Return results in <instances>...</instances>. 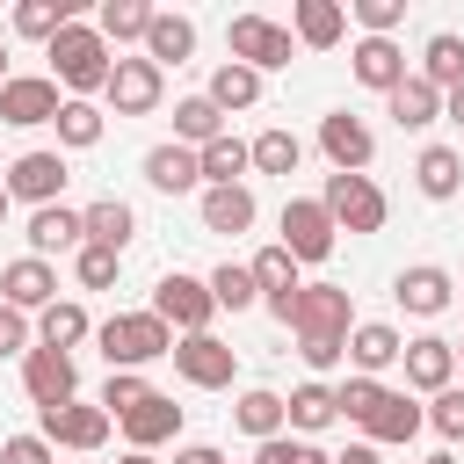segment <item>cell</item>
<instances>
[{
  "mask_svg": "<svg viewBox=\"0 0 464 464\" xmlns=\"http://www.w3.org/2000/svg\"><path fill=\"white\" fill-rule=\"evenodd\" d=\"M58 109H65V94H58L51 72H7V87H0V123L36 130V123H58Z\"/></svg>",
  "mask_w": 464,
  "mask_h": 464,
  "instance_id": "obj_10",
  "label": "cell"
},
{
  "mask_svg": "<svg viewBox=\"0 0 464 464\" xmlns=\"http://www.w3.org/2000/svg\"><path fill=\"white\" fill-rule=\"evenodd\" d=\"M399 355H406L399 326H384V319H355V326H348V362H355V377H377V370H392Z\"/></svg>",
  "mask_w": 464,
  "mask_h": 464,
  "instance_id": "obj_21",
  "label": "cell"
},
{
  "mask_svg": "<svg viewBox=\"0 0 464 464\" xmlns=\"http://www.w3.org/2000/svg\"><path fill=\"white\" fill-rule=\"evenodd\" d=\"M196 167H203V181H210V188H239V174H246L254 160H246V138H232V130H225V138H210V145L196 152Z\"/></svg>",
  "mask_w": 464,
  "mask_h": 464,
  "instance_id": "obj_36",
  "label": "cell"
},
{
  "mask_svg": "<svg viewBox=\"0 0 464 464\" xmlns=\"http://www.w3.org/2000/svg\"><path fill=\"white\" fill-rule=\"evenodd\" d=\"M116 268H123V254H109V246H80V254H72L80 290H109V283H116Z\"/></svg>",
  "mask_w": 464,
  "mask_h": 464,
  "instance_id": "obj_46",
  "label": "cell"
},
{
  "mask_svg": "<svg viewBox=\"0 0 464 464\" xmlns=\"http://www.w3.org/2000/svg\"><path fill=\"white\" fill-rule=\"evenodd\" d=\"M334 406H341V420L362 428L370 450H377V442H413V435H420L413 392H392L384 377H348V384H334Z\"/></svg>",
  "mask_w": 464,
  "mask_h": 464,
  "instance_id": "obj_2",
  "label": "cell"
},
{
  "mask_svg": "<svg viewBox=\"0 0 464 464\" xmlns=\"http://www.w3.org/2000/svg\"><path fill=\"white\" fill-rule=\"evenodd\" d=\"M65 181H72V167H65V152H22L14 167H7V203L22 196V203H58L65 196Z\"/></svg>",
  "mask_w": 464,
  "mask_h": 464,
  "instance_id": "obj_14",
  "label": "cell"
},
{
  "mask_svg": "<svg viewBox=\"0 0 464 464\" xmlns=\"http://www.w3.org/2000/svg\"><path fill=\"white\" fill-rule=\"evenodd\" d=\"M203 102H210L218 116H232V109H254V102H261V72H246V65H232V58H225V65L210 72Z\"/></svg>",
  "mask_w": 464,
  "mask_h": 464,
  "instance_id": "obj_32",
  "label": "cell"
},
{
  "mask_svg": "<svg viewBox=\"0 0 464 464\" xmlns=\"http://www.w3.org/2000/svg\"><path fill=\"white\" fill-rule=\"evenodd\" d=\"M348 14L362 22V36H392V29L406 22V0H355Z\"/></svg>",
  "mask_w": 464,
  "mask_h": 464,
  "instance_id": "obj_47",
  "label": "cell"
},
{
  "mask_svg": "<svg viewBox=\"0 0 464 464\" xmlns=\"http://www.w3.org/2000/svg\"><path fill=\"white\" fill-rule=\"evenodd\" d=\"M420 464H457V457H450V450H435V457H420Z\"/></svg>",
  "mask_w": 464,
  "mask_h": 464,
  "instance_id": "obj_54",
  "label": "cell"
},
{
  "mask_svg": "<svg viewBox=\"0 0 464 464\" xmlns=\"http://www.w3.org/2000/svg\"><path fill=\"white\" fill-rule=\"evenodd\" d=\"M254 464H334L319 442H304V435H268L261 450H254Z\"/></svg>",
  "mask_w": 464,
  "mask_h": 464,
  "instance_id": "obj_45",
  "label": "cell"
},
{
  "mask_svg": "<svg viewBox=\"0 0 464 464\" xmlns=\"http://www.w3.org/2000/svg\"><path fill=\"white\" fill-rule=\"evenodd\" d=\"M399 362H406V384H413V392H428V399L457 384V348H450L442 334H420V341H406V355H399Z\"/></svg>",
  "mask_w": 464,
  "mask_h": 464,
  "instance_id": "obj_19",
  "label": "cell"
},
{
  "mask_svg": "<svg viewBox=\"0 0 464 464\" xmlns=\"http://www.w3.org/2000/svg\"><path fill=\"white\" fill-rule=\"evenodd\" d=\"M29 348H36V326H29V312L0 304V362H7V355H29Z\"/></svg>",
  "mask_w": 464,
  "mask_h": 464,
  "instance_id": "obj_48",
  "label": "cell"
},
{
  "mask_svg": "<svg viewBox=\"0 0 464 464\" xmlns=\"http://www.w3.org/2000/svg\"><path fill=\"white\" fill-rule=\"evenodd\" d=\"M22 392L36 399V413L80 399V370H72V355H58V348H29V355H22Z\"/></svg>",
  "mask_w": 464,
  "mask_h": 464,
  "instance_id": "obj_16",
  "label": "cell"
},
{
  "mask_svg": "<svg viewBox=\"0 0 464 464\" xmlns=\"http://www.w3.org/2000/svg\"><path fill=\"white\" fill-rule=\"evenodd\" d=\"M225 51H232V65H246V72H283L290 51H297V36H290L283 22H268V14H232Z\"/></svg>",
  "mask_w": 464,
  "mask_h": 464,
  "instance_id": "obj_6",
  "label": "cell"
},
{
  "mask_svg": "<svg viewBox=\"0 0 464 464\" xmlns=\"http://www.w3.org/2000/svg\"><path fill=\"white\" fill-rule=\"evenodd\" d=\"M174 377L196 392H225L239 377V348L218 334H174Z\"/></svg>",
  "mask_w": 464,
  "mask_h": 464,
  "instance_id": "obj_8",
  "label": "cell"
},
{
  "mask_svg": "<svg viewBox=\"0 0 464 464\" xmlns=\"http://www.w3.org/2000/svg\"><path fill=\"white\" fill-rule=\"evenodd\" d=\"M254 225V188L239 181V188H203V232H246Z\"/></svg>",
  "mask_w": 464,
  "mask_h": 464,
  "instance_id": "obj_33",
  "label": "cell"
},
{
  "mask_svg": "<svg viewBox=\"0 0 464 464\" xmlns=\"http://www.w3.org/2000/svg\"><path fill=\"white\" fill-rule=\"evenodd\" d=\"M348 72H355L362 87H377V94H392V87L406 80V51H399L392 36H362V44L348 51Z\"/></svg>",
  "mask_w": 464,
  "mask_h": 464,
  "instance_id": "obj_23",
  "label": "cell"
},
{
  "mask_svg": "<svg viewBox=\"0 0 464 464\" xmlns=\"http://www.w3.org/2000/svg\"><path fill=\"white\" fill-rule=\"evenodd\" d=\"M319 152L334 160V174H370V160H377V138H370V123H362V116L334 109V116H319Z\"/></svg>",
  "mask_w": 464,
  "mask_h": 464,
  "instance_id": "obj_13",
  "label": "cell"
},
{
  "mask_svg": "<svg viewBox=\"0 0 464 464\" xmlns=\"http://www.w3.org/2000/svg\"><path fill=\"white\" fill-rule=\"evenodd\" d=\"M174 464H225L210 442H188V450H174Z\"/></svg>",
  "mask_w": 464,
  "mask_h": 464,
  "instance_id": "obj_50",
  "label": "cell"
},
{
  "mask_svg": "<svg viewBox=\"0 0 464 464\" xmlns=\"http://www.w3.org/2000/svg\"><path fill=\"white\" fill-rule=\"evenodd\" d=\"M0 87H7V44H0Z\"/></svg>",
  "mask_w": 464,
  "mask_h": 464,
  "instance_id": "obj_56",
  "label": "cell"
},
{
  "mask_svg": "<svg viewBox=\"0 0 464 464\" xmlns=\"http://www.w3.org/2000/svg\"><path fill=\"white\" fill-rule=\"evenodd\" d=\"M102 130H109V109H94V102H65V109H58V145H65V152L102 145Z\"/></svg>",
  "mask_w": 464,
  "mask_h": 464,
  "instance_id": "obj_40",
  "label": "cell"
},
{
  "mask_svg": "<svg viewBox=\"0 0 464 464\" xmlns=\"http://www.w3.org/2000/svg\"><path fill=\"white\" fill-rule=\"evenodd\" d=\"M334 239H341V232H334V218L319 210V196H290V203H283V239H276V246H283L297 268H304V261H326Z\"/></svg>",
  "mask_w": 464,
  "mask_h": 464,
  "instance_id": "obj_11",
  "label": "cell"
},
{
  "mask_svg": "<svg viewBox=\"0 0 464 464\" xmlns=\"http://www.w3.org/2000/svg\"><path fill=\"white\" fill-rule=\"evenodd\" d=\"M94 29H102V44H109V51H116V44H145V29H152V7H145V0H102Z\"/></svg>",
  "mask_w": 464,
  "mask_h": 464,
  "instance_id": "obj_35",
  "label": "cell"
},
{
  "mask_svg": "<svg viewBox=\"0 0 464 464\" xmlns=\"http://www.w3.org/2000/svg\"><path fill=\"white\" fill-rule=\"evenodd\" d=\"M0 304H14V312H44V304H58V268L36 261V254L7 261V268H0Z\"/></svg>",
  "mask_w": 464,
  "mask_h": 464,
  "instance_id": "obj_17",
  "label": "cell"
},
{
  "mask_svg": "<svg viewBox=\"0 0 464 464\" xmlns=\"http://www.w3.org/2000/svg\"><path fill=\"white\" fill-rule=\"evenodd\" d=\"M232 420H239L254 442H268V435H283V428H290V420H283V392H261V384H254V392H239Z\"/></svg>",
  "mask_w": 464,
  "mask_h": 464,
  "instance_id": "obj_38",
  "label": "cell"
},
{
  "mask_svg": "<svg viewBox=\"0 0 464 464\" xmlns=\"http://www.w3.org/2000/svg\"><path fill=\"white\" fill-rule=\"evenodd\" d=\"M334 464H377V450H370V442H348V450H341Z\"/></svg>",
  "mask_w": 464,
  "mask_h": 464,
  "instance_id": "obj_52",
  "label": "cell"
},
{
  "mask_svg": "<svg viewBox=\"0 0 464 464\" xmlns=\"http://www.w3.org/2000/svg\"><path fill=\"white\" fill-rule=\"evenodd\" d=\"M203 283H210V304H218V312H246V304H261V297H254V276H246L239 261H218Z\"/></svg>",
  "mask_w": 464,
  "mask_h": 464,
  "instance_id": "obj_42",
  "label": "cell"
},
{
  "mask_svg": "<svg viewBox=\"0 0 464 464\" xmlns=\"http://www.w3.org/2000/svg\"><path fill=\"white\" fill-rule=\"evenodd\" d=\"M174 435H181V406H174L167 392H145V399L123 413V442H130V450H145V457H152L160 442H174Z\"/></svg>",
  "mask_w": 464,
  "mask_h": 464,
  "instance_id": "obj_20",
  "label": "cell"
},
{
  "mask_svg": "<svg viewBox=\"0 0 464 464\" xmlns=\"http://www.w3.org/2000/svg\"><path fill=\"white\" fill-rule=\"evenodd\" d=\"M420 80H428L435 94L464 87V36H457V29H435V36L420 44Z\"/></svg>",
  "mask_w": 464,
  "mask_h": 464,
  "instance_id": "obj_31",
  "label": "cell"
},
{
  "mask_svg": "<svg viewBox=\"0 0 464 464\" xmlns=\"http://www.w3.org/2000/svg\"><path fill=\"white\" fill-rule=\"evenodd\" d=\"M450 348H457V370H464V341H450Z\"/></svg>",
  "mask_w": 464,
  "mask_h": 464,
  "instance_id": "obj_57",
  "label": "cell"
},
{
  "mask_svg": "<svg viewBox=\"0 0 464 464\" xmlns=\"http://www.w3.org/2000/svg\"><path fill=\"white\" fill-rule=\"evenodd\" d=\"M87 334H94V319H87V304H72V297H58V304H44V312H36V348L72 355Z\"/></svg>",
  "mask_w": 464,
  "mask_h": 464,
  "instance_id": "obj_28",
  "label": "cell"
},
{
  "mask_svg": "<svg viewBox=\"0 0 464 464\" xmlns=\"http://www.w3.org/2000/svg\"><path fill=\"white\" fill-rule=\"evenodd\" d=\"M196 51V22L188 14H167V7H152V29H145V58L167 72V65H181Z\"/></svg>",
  "mask_w": 464,
  "mask_h": 464,
  "instance_id": "obj_29",
  "label": "cell"
},
{
  "mask_svg": "<svg viewBox=\"0 0 464 464\" xmlns=\"http://www.w3.org/2000/svg\"><path fill=\"white\" fill-rule=\"evenodd\" d=\"M145 392H152V384H145L138 370H109V384H102V399H94V406H102L109 420H123V413H130V406H138Z\"/></svg>",
  "mask_w": 464,
  "mask_h": 464,
  "instance_id": "obj_44",
  "label": "cell"
},
{
  "mask_svg": "<svg viewBox=\"0 0 464 464\" xmlns=\"http://www.w3.org/2000/svg\"><path fill=\"white\" fill-rule=\"evenodd\" d=\"M210 138H225V116L203 102V94H188V102H174V145H188V152H203Z\"/></svg>",
  "mask_w": 464,
  "mask_h": 464,
  "instance_id": "obj_37",
  "label": "cell"
},
{
  "mask_svg": "<svg viewBox=\"0 0 464 464\" xmlns=\"http://www.w3.org/2000/svg\"><path fill=\"white\" fill-rule=\"evenodd\" d=\"M246 276H254V297L268 304V319H283V326H290V312H297V290H304V283H297V261H290L283 246H261V254L246 261Z\"/></svg>",
  "mask_w": 464,
  "mask_h": 464,
  "instance_id": "obj_15",
  "label": "cell"
},
{
  "mask_svg": "<svg viewBox=\"0 0 464 464\" xmlns=\"http://www.w3.org/2000/svg\"><path fill=\"white\" fill-rule=\"evenodd\" d=\"M319 210L334 218V232H384V218H392V203L370 174H326Z\"/></svg>",
  "mask_w": 464,
  "mask_h": 464,
  "instance_id": "obj_5",
  "label": "cell"
},
{
  "mask_svg": "<svg viewBox=\"0 0 464 464\" xmlns=\"http://www.w3.org/2000/svg\"><path fill=\"white\" fill-rule=\"evenodd\" d=\"M384 109H392V123H399V130H428V123H442V94H435L420 72H406V80L384 94Z\"/></svg>",
  "mask_w": 464,
  "mask_h": 464,
  "instance_id": "obj_26",
  "label": "cell"
},
{
  "mask_svg": "<svg viewBox=\"0 0 464 464\" xmlns=\"http://www.w3.org/2000/svg\"><path fill=\"white\" fill-rule=\"evenodd\" d=\"M145 181H152L160 196H188V188L203 181V167H196L188 145H152V152H145Z\"/></svg>",
  "mask_w": 464,
  "mask_h": 464,
  "instance_id": "obj_30",
  "label": "cell"
},
{
  "mask_svg": "<svg viewBox=\"0 0 464 464\" xmlns=\"http://www.w3.org/2000/svg\"><path fill=\"white\" fill-rule=\"evenodd\" d=\"M442 123H457V130H464V87H450V94H442Z\"/></svg>",
  "mask_w": 464,
  "mask_h": 464,
  "instance_id": "obj_51",
  "label": "cell"
},
{
  "mask_svg": "<svg viewBox=\"0 0 464 464\" xmlns=\"http://www.w3.org/2000/svg\"><path fill=\"white\" fill-rule=\"evenodd\" d=\"M44 58H51V80H58V94H65V102L102 94V87H109V65H116V51L102 44V29H94V22H65V29L44 44Z\"/></svg>",
  "mask_w": 464,
  "mask_h": 464,
  "instance_id": "obj_3",
  "label": "cell"
},
{
  "mask_svg": "<svg viewBox=\"0 0 464 464\" xmlns=\"http://www.w3.org/2000/svg\"><path fill=\"white\" fill-rule=\"evenodd\" d=\"M348 326H355V304L341 283H304L297 290V312H290V334H297V355L312 370H334L348 355Z\"/></svg>",
  "mask_w": 464,
  "mask_h": 464,
  "instance_id": "obj_1",
  "label": "cell"
},
{
  "mask_svg": "<svg viewBox=\"0 0 464 464\" xmlns=\"http://www.w3.org/2000/svg\"><path fill=\"white\" fill-rule=\"evenodd\" d=\"M283 420H290L297 435H319L326 420H341V406H334V384H319V377H312V384H297V392L283 399Z\"/></svg>",
  "mask_w": 464,
  "mask_h": 464,
  "instance_id": "obj_34",
  "label": "cell"
},
{
  "mask_svg": "<svg viewBox=\"0 0 464 464\" xmlns=\"http://www.w3.org/2000/svg\"><path fill=\"white\" fill-rule=\"evenodd\" d=\"M80 254L87 246V225H80V210H65V203H44L36 218H29V254L36 261H51V254Z\"/></svg>",
  "mask_w": 464,
  "mask_h": 464,
  "instance_id": "obj_25",
  "label": "cell"
},
{
  "mask_svg": "<svg viewBox=\"0 0 464 464\" xmlns=\"http://www.w3.org/2000/svg\"><path fill=\"white\" fill-rule=\"evenodd\" d=\"M0 225H7V181H0Z\"/></svg>",
  "mask_w": 464,
  "mask_h": 464,
  "instance_id": "obj_55",
  "label": "cell"
},
{
  "mask_svg": "<svg viewBox=\"0 0 464 464\" xmlns=\"http://www.w3.org/2000/svg\"><path fill=\"white\" fill-rule=\"evenodd\" d=\"M392 297H399V304H406L413 319H435V312H450L457 283H450V268H435V261H413V268H399Z\"/></svg>",
  "mask_w": 464,
  "mask_h": 464,
  "instance_id": "obj_18",
  "label": "cell"
},
{
  "mask_svg": "<svg viewBox=\"0 0 464 464\" xmlns=\"http://www.w3.org/2000/svg\"><path fill=\"white\" fill-rule=\"evenodd\" d=\"M80 225H87V246H109V254H123V246L138 239V210H130L123 196H94V203L80 210Z\"/></svg>",
  "mask_w": 464,
  "mask_h": 464,
  "instance_id": "obj_24",
  "label": "cell"
},
{
  "mask_svg": "<svg viewBox=\"0 0 464 464\" xmlns=\"http://www.w3.org/2000/svg\"><path fill=\"white\" fill-rule=\"evenodd\" d=\"M94 341H102L109 370H145V362L174 355V326H167V319H152V312H116V319H102V326H94Z\"/></svg>",
  "mask_w": 464,
  "mask_h": 464,
  "instance_id": "obj_4",
  "label": "cell"
},
{
  "mask_svg": "<svg viewBox=\"0 0 464 464\" xmlns=\"http://www.w3.org/2000/svg\"><path fill=\"white\" fill-rule=\"evenodd\" d=\"M290 36H297L304 51H334V44L348 36V7H341V0H297V7H290Z\"/></svg>",
  "mask_w": 464,
  "mask_h": 464,
  "instance_id": "obj_22",
  "label": "cell"
},
{
  "mask_svg": "<svg viewBox=\"0 0 464 464\" xmlns=\"http://www.w3.org/2000/svg\"><path fill=\"white\" fill-rule=\"evenodd\" d=\"M0 464H58V450L44 435H7L0 442Z\"/></svg>",
  "mask_w": 464,
  "mask_h": 464,
  "instance_id": "obj_49",
  "label": "cell"
},
{
  "mask_svg": "<svg viewBox=\"0 0 464 464\" xmlns=\"http://www.w3.org/2000/svg\"><path fill=\"white\" fill-rule=\"evenodd\" d=\"M145 312L167 319L174 334H210V319H218L210 283H203V276H181V268H167V276L152 283V304H145Z\"/></svg>",
  "mask_w": 464,
  "mask_h": 464,
  "instance_id": "obj_7",
  "label": "cell"
},
{
  "mask_svg": "<svg viewBox=\"0 0 464 464\" xmlns=\"http://www.w3.org/2000/svg\"><path fill=\"white\" fill-rule=\"evenodd\" d=\"M109 413L102 406H87V399H65V406H44L36 413V435L51 442V450H72V457H94L102 442H109Z\"/></svg>",
  "mask_w": 464,
  "mask_h": 464,
  "instance_id": "obj_9",
  "label": "cell"
},
{
  "mask_svg": "<svg viewBox=\"0 0 464 464\" xmlns=\"http://www.w3.org/2000/svg\"><path fill=\"white\" fill-rule=\"evenodd\" d=\"M420 420L442 435V442H464V384H450V392H435L428 406H420Z\"/></svg>",
  "mask_w": 464,
  "mask_h": 464,
  "instance_id": "obj_43",
  "label": "cell"
},
{
  "mask_svg": "<svg viewBox=\"0 0 464 464\" xmlns=\"http://www.w3.org/2000/svg\"><path fill=\"white\" fill-rule=\"evenodd\" d=\"M65 22H80L72 0H22V7H14V36H36V44H51Z\"/></svg>",
  "mask_w": 464,
  "mask_h": 464,
  "instance_id": "obj_39",
  "label": "cell"
},
{
  "mask_svg": "<svg viewBox=\"0 0 464 464\" xmlns=\"http://www.w3.org/2000/svg\"><path fill=\"white\" fill-rule=\"evenodd\" d=\"M160 94H167V72H160L152 58H116V65H109L102 102H109L116 116H152V109H160Z\"/></svg>",
  "mask_w": 464,
  "mask_h": 464,
  "instance_id": "obj_12",
  "label": "cell"
},
{
  "mask_svg": "<svg viewBox=\"0 0 464 464\" xmlns=\"http://www.w3.org/2000/svg\"><path fill=\"white\" fill-rule=\"evenodd\" d=\"M246 160H254V174H297V160H304V145H297V130H261L254 145H246Z\"/></svg>",
  "mask_w": 464,
  "mask_h": 464,
  "instance_id": "obj_41",
  "label": "cell"
},
{
  "mask_svg": "<svg viewBox=\"0 0 464 464\" xmlns=\"http://www.w3.org/2000/svg\"><path fill=\"white\" fill-rule=\"evenodd\" d=\"M413 188H420L428 203H450V196L464 188V152H457V145H428V152L413 160Z\"/></svg>",
  "mask_w": 464,
  "mask_h": 464,
  "instance_id": "obj_27",
  "label": "cell"
},
{
  "mask_svg": "<svg viewBox=\"0 0 464 464\" xmlns=\"http://www.w3.org/2000/svg\"><path fill=\"white\" fill-rule=\"evenodd\" d=\"M116 464H160V457H145V450H123V457H116Z\"/></svg>",
  "mask_w": 464,
  "mask_h": 464,
  "instance_id": "obj_53",
  "label": "cell"
}]
</instances>
